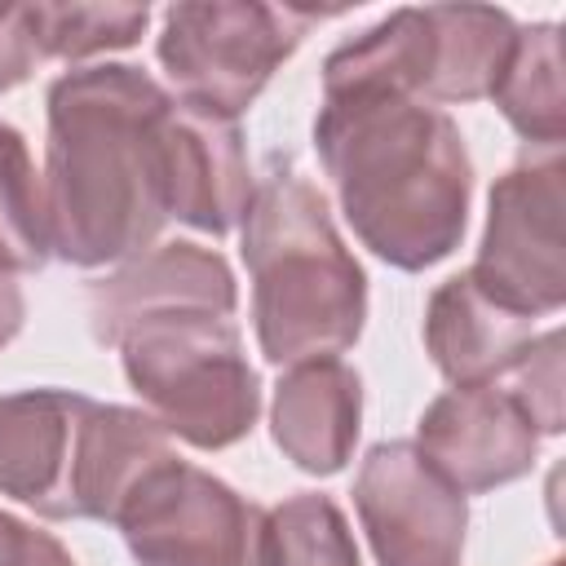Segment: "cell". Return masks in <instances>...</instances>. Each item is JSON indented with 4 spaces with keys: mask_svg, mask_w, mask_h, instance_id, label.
<instances>
[{
    "mask_svg": "<svg viewBox=\"0 0 566 566\" xmlns=\"http://www.w3.org/2000/svg\"><path fill=\"white\" fill-rule=\"evenodd\" d=\"M44 106L53 256L80 270L142 256L168 221L164 128L172 93L142 66L88 62L62 71Z\"/></svg>",
    "mask_w": 566,
    "mask_h": 566,
    "instance_id": "6da1fadb",
    "label": "cell"
},
{
    "mask_svg": "<svg viewBox=\"0 0 566 566\" xmlns=\"http://www.w3.org/2000/svg\"><path fill=\"white\" fill-rule=\"evenodd\" d=\"M314 150L354 239L385 265L416 274L460 248L473 159L442 106L380 88L323 93Z\"/></svg>",
    "mask_w": 566,
    "mask_h": 566,
    "instance_id": "7a4b0ae2",
    "label": "cell"
},
{
    "mask_svg": "<svg viewBox=\"0 0 566 566\" xmlns=\"http://www.w3.org/2000/svg\"><path fill=\"white\" fill-rule=\"evenodd\" d=\"M239 252L252 279V327L265 363L296 367L354 349L367 323V274L310 177L274 168L256 181Z\"/></svg>",
    "mask_w": 566,
    "mask_h": 566,
    "instance_id": "3957f363",
    "label": "cell"
},
{
    "mask_svg": "<svg viewBox=\"0 0 566 566\" xmlns=\"http://www.w3.org/2000/svg\"><path fill=\"white\" fill-rule=\"evenodd\" d=\"M115 349L128 389L168 438L221 451L252 433L261 416V376L230 314H150L128 323Z\"/></svg>",
    "mask_w": 566,
    "mask_h": 566,
    "instance_id": "277c9868",
    "label": "cell"
},
{
    "mask_svg": "<svg viewBox=\"0 0 566 566\" xmlns=\"http://www.w3.org/2000/svg\"><path fill=\"white\" fill-rule=\"evenodd\" d=\"M513 40H517V22L504 9L407 4L327 53L323 93L380 88V93L420 97L429 106L478 102L491 97L513 53Z\"/></svg>",
    "mask_w": 566,
    "mask_h": 566,
    "instance_id": "5b68a950",
    "label": "cell"
},
{
    "mask_svg": "<svg viewBox=\"0 0 566 566\" xmlns=\"http://www.w3.org/2000/svg\"><path fill=\"white\" fill-rule=\"evenodd\" d=\"M323 18V9L261 0L168 4L155 57L181 106L239 119Z\"/></svg>",
    "mask_w": 566,
    "mask_h": 566,
    "instance_id": "8992f818",
    "label": "cell"
},
{
    "mask_svg": "<svg viewBox=\"0 0 566 566\" xmlns=\"http://www.w3.org/2000/svg\"><path fill=\"white\" fill-rule=\"evenodd\" d=\"M566 217V164L562 146H526L509 172L495 177L486 199V226L469 265L473 283L526 318L557 314L566 301L562 261Z\"/></svg>",
    "mask_w": 566,
    "mask_h": 566,
    "instance_id": "52a82bcc",
    "label": "cell"
},
{
    "mask_svg": "<svg viewBox=\"0 0 566 566\" xmlns=\"http://www.w3.org/2000/svg\"><path fill=\"white\" fill-rule=\"evenodd\" d=\"M261 522L265 509L177 451L115 517L137 566H261Z\"/></svg>",
    "mask_w": 566,
    "mask_h": 566,
    "instance_id": "ba28073f",
    "label": "cell"
},
{
    "mask_svg": "<svg viewBox=\"0 0 566 566\" xmlns=\"http://www.w3.org/2000/svg\"><path fill=\"white\" fill-rule=\"evenodd\" d=\"M354 509L376 566H460L469 500L416 442H376L354 478Z\"/></svg>",
    "mask_w": 566,
    "mask_h": 566,
    "instance_id": "9c48e42d",
    "label": "cell"
},
{
    "mask_svg": "<svg viewBox=\"0 0 566 566\" xmlns=\"http://www.w3.org/2000/svg\"><path fill=\"white\" fill-rule=\"evenodd\" d=\"M416 447L460 495H482L531 473L539 429L509 385H455L424 407Z\"/></svg>",
    "mask_w": 566,
    "mask_h": 566,
    "instance_id": "30bf717a",
    "label": "cell"
},
{
    "mask_svg": "<svg viewBox=\"0 0 566 566\" xmlns=\"http://www.w3.org/2000/svg\"><path fill=\"white\" fill-rule=\"evenodd\" d=\"M93 398L71 389H18L0 398V495L49 522H75L80 447Z\"/></svg>",
    "mask_w": 566,
    "mask_h": 566,
    "instance_id": "8fae6325",
    "label": "cell"
},
{
    "mask_svg": "<svg viewBox=\"0 0 566 566\" xmlns=\"http://www.w3.org/2000/svg\"><path fill=\"white\" fill-rule=\"evenodd\" d=\"M177 310H208L234 318L239 283L217 248L172 239L146 248L142 256L124 261L115 274L88 287V327L97 345H115L119 332L137 318L177 314Z\"/></svg>",
    "mask_w": 566,
    "mask_h": 566,
    "instance_id": "7c38bea8",
    "label": "cell"
},
{
    "mask_svg": "<svg viewBox=\"0 0 566 566\" xmlns=\"http://www.w3.org/2000/svg\"><path fill=\"white\" fill-rule=\"evenodd\" d=\"M164 150H168V217L212 239L243 226L256 195V177L248 164V142L239 119H221L181 106L172 97Z\"/></svg>",
    "mask_w": 566,
    "mask_h": 566,
    "instance_id": "4fadbf2b",
    "label": "cell"
},
{
    "mask_svg": "<svg viewBox=\"0 0 566 566\" xmlns=\"http://www.w3.org/2000/svg\"><path fill=\"white\" fill-rule=\"evenodd\" d=\"M363 429V376L345 358H310L279 376L270 402L274 447L314 478L349 464Z\"/></svg>",
    "mask_w": 566,
    "mask_h": 566,
    "instance_id": "5bb4252c",
    "label": "cell"
},
{
    "mask_svg": "<svg viewBox=\"0 0 566 566\" xmlns=\"http://www.w3.org/2000/svg\"><path fill=\"white\" fill-rule=\"evenodd\" d=\"M531 340L535 318L482 292L469 270L438 283L424 305V349L451 385H495L526 358Z\"/></svg>",
    "mask_w": 566,
    "mask_h": 566,
    "instance_id": "9a60e30c",
    "label": "cell"
},
{
    "mask_svg": "<svg viewBox=\"0 0 566 566\" xmlns=\"http://www.w3.org/2000/svg\"><path fill=\"white\" fill-rule=\"evenodd\" d=\"M491 102L509 119V128L535 146L553 150L566 137V102H562V31L557 22L517 27L513 53L491 88Z\"/></svg>",
    "mask_w": 566,
    "mask_h": 566,
    "instance_id": "2e32d148",
    "label": "cell"
},
{
    "mask_svg": "<svg viewBox=\"0 0 566 566\" xmlns=\"http://www.w3.org/2000/svg\"><path fill=\"white\" fill-rule=\"evenodd\" d=\"M53 256L44 177L31 164L27 137L0 119V270L31 274Z\"/></svg>",
    "mask_w": 566,
    "mask_h": 566,
    "instance_id": "e0dca14e",
    "label": "cell"
},
{
    "mask_svg": "<svg viewBox=\"0 0 566 566\" xmlns=\"http://www.w3.org/2000/svg\"><path fill=\"white\" fill-rule=\"evenodd\" d=\"M261 566H363V557L340 504L323 491H301L265 509Z\"/></svg>",
    "mask_w": 566,
    "mask_h": 566,
    "instance_id": "ac0fdd59",
    "label": "cell"
},
{
    "mask_svg": "<svg viewBox=\"0 0 566 566\" xmlns=\"http://www.w3.org/2000/svg\"><path fill=\"white\" fill-rule=\"evenodd\" d=\"M150 22L146 4H35L44 62H88L97 53L133 49Z\"/></svg>",
    "mask_w": 566,
    "mask_h": 566,
    "instance_id": "d6986e66",
    "label": "cell"
},
{
    "mask_svg": "<svg viewBox=\"0 0 566 566\" xmlns=\"http://www.w3.org/2000/svg\"><path fill=\"white\" fill-rule=\"evenodd\" d=\"M513 385L509 394L522 402V411L531 416V424L539 429V438L562 433V332H544L531 340L526 358L509 371Z\"/></svg>",
    "mask_w": 566,
    "mask_h": 566,
    "instance_id": "ffe728a7",
    "label": "cell"
},
{
    "mask_svg": "<svg viewBox=\"0 0 566 566\" xmlns=\"http://www.w3.org/2000/svg\"><path fill=\"white\" fill-rule=\"evenodd\" d=\"M44 62L35 4H0V93L27 84Z\"/></svg>",
    "mask_w": 566,
    "mask_h": 566,
    "instance_id": "44dd1931",
    "label": "cell"
},
{
    "mask_svg": "<svg viewBox=\"0 0 566 566\" xmlns=\"http://www.w3.org/2000/svg\"><path fill=\"white\" fill-rule=\"evenodd\" d=\"M0 566H75L66 544L0 509Z\"/></svg>",
    "mask_w": 566,
    "mask_h": 566,
    "instance_id": "7402d4cb",
    "label": "cell"
},
{
    "mask_svg": "<svg viewBox=\"0 0 566 566\" xmlns=\"http://www.w3.org/2000/svg\"><path fill=\"white\" fill-rule=\"evenodd\" d=\"M22 318H27V301H22V287L9 270H0V349L22 332Z\"/></svg>",
    "mask_w": 566,
    "mask_h": 566,
    "instance_id": "603a6c76",
    "label": "cell"
},
{
    "mask_svg": "<svg viewBox=\"0 0 566 566\" xmlns=\"http://www.w3.org/2000/svg\"><path fill=\"white\" fill-rule=\"evenodd\" d=\"M548 566H562V562H548Z\"/></svg>",
    "mask_w": 566,
    "mask_h": 566,
    "instance_id": "cb8c5ba5",
    "label": "cell"
}]
</instances>
